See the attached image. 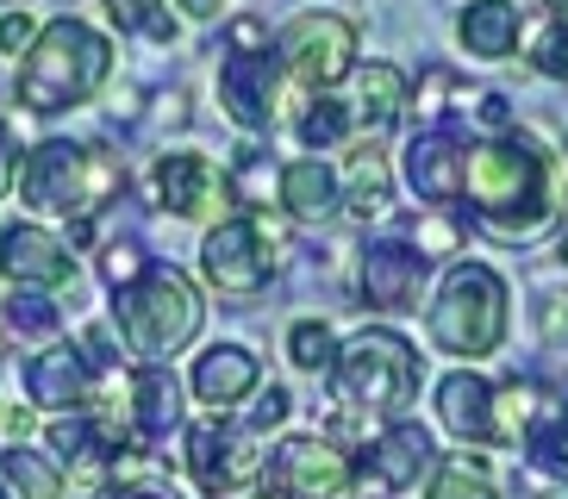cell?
I'll return each mask as SVG.
<instances>
[{
	"label": "cell",
	"mask_w": 568,
	"mask_h": 499,
	"mask_svg": "<svg viewBox=\"0 0 568 499\" xmlns=\"http://www.w3.org/2000/svg\"><path fill=\"white\" fill-rule=\"evenodd\" d=\"M463 194L481 213V225L494 237H537L556 218L550 200V156L531 138L494 132L475 150H463Z\"/></svg>",
	"instance_id": "obj_1"
},
{
	"label": "cell",
	"mask_w": 568,
	"mask_h": 499,
	"mask_svg": "<svg viewBox=\"0 0 568 499\" xmlns=\"http://www.w3.org/2000/svg\"><path fill=\"white\" fill-rule=\"evenodd\" d=\"M113 75V44L106 32H94L88 19H51V26H38L32 50H26V63H19V106L26 113H69V106H88V100L106 88Z\"/></svg>",
	"instance_id": "obj_2"
},
{
	"label": "cell",
	"mask_w": 568,
	"mask_h": 499,
	"mask_svg": "<svg viewBox=\"0 0 568 499\" xmlns=\"http://www.w3.org/2000/svg\"><path fill=\"white\" fill-rule=\"evenodd\" d=\"M201 318L206 306L182 268L151 263L132 287H113V325L138 363H169L175 349H187L201 337Z\"/></svg>",
	"instance_id": "obj_3"
},
{
	"label": "cell",
	"mask_w": 568,
	"mask_h": 499,
	"mask_svg": "<svg viewBox=\"0 0 568 499\" xmlns=\"http://www.w3.org/2000/svg\"><path fill=\"white\" fill-rule=\"evenodd\" d=\"M119 182H125V169H119V156L106 144L44 138L19 163V200L44 218H88Z\"/></svg>",
	"instance_id": "obj_4"
},
{
	"label": "cell",
	"mask_w": 568,
	"mask_h": 499,
	"mask_svg": "<svg viewBox=\"0 0 568 499\" xmlns=\"http://www.w3.org/2000/svg\"><path fill=\"white\" fill-rule=\"evenodd\" d=\"M432 344L444 356L481 363L506 344V282L487 263H456L432 299Z\"/></svg>",
	"instance_id": "obj_5"
},
{
	"label": "cell",
	"mask_w": 568,
	"mask_h": 499,
	"mask_svg": "<svg viewBox=\"0 0 568 499\" xmlns=\"http://www.w3.org/2000/svg\"><path fill=\"white\" fill-rule=\"evenodd\" d=\"M337 399L356 406V413H382V418H400L418 394V349L406 344L400 332H356L351 344L337 349Z\"/></svg>",
	"instance_id": "obj_6"
},
{
	"label": "cell",
	"mask_w": 568,
	"mask_h": 499,
	"mask_svg": "<svg viewBox=\"0 0 568 499\" xmlns=\"http://www.w3.org/2000/svg\"><path fill=\"white\" fill-rule=\"evenodd\" d=\"M287 232L268 213H237L219 218L201 237V275L219 299H256L287 263Z\"/></svg>",
	"instance_id": "obj_7"
},
{
	"label": "cell",
	"mask_w": 568,
	"mask_h": 499,
	"mask_svg": "<svg viewBox=\"0 0 568 499\" xmlns=\"http://www.w3.org/2000/svg\"><path fill=\"white\" fill-rule=\"evenodd\" d=\"M275 57L294 82L306 88H337L356 69V26L344 13H301L287 19L275 38Z\"/></svg>",
	"instance_id": "obj_8"
},
{
	"label": "cell",
	"mask_w": 568,
	"mask_h": 499,
	"mask_svg": "<svg viewBox=\"0 0 568 499\" xmlns=\"http://www.w3.org/2000/svg\"><path fill=\"white\" fill-rule=\"evenodd\" d=\"M263 462L268 456H263V431L256 425H225V413H219V418H206V425L187 431V475L206 493L263 481Z\"/></svg>",
	"instance_id": "obj_9"
},
{
	"label": "cell",
	"mask_w": 568,
	"mask_h": 499,
	"mask_svg": "<svg viewBox=\"0 0 568 499\" xmlns=\"http://www.w3.org/2000/svg\"><path fill=\"white\" fill-rule=\"evenodd\" d=\"M351 481H356V462L325 437H287L263 462V487H275L282 499H344Z\"/></svg>",
	"instance_id": "obj_10"
},
{
	"label": "cell",
	"mask_w": 568,
	"mask_h": 499,
	"mask_svg": "<svg viewBox=\"0 0 568 499\" xmlns=\"http://www.w3.org/2000/svg\"><path fill=\"white\" fill-rule=\"evenodd\" d=\"M282 57L275 50H232L225 63H219V106L232 113V125L244 132H268L275 119H282Z\"/></svg>",
	"instance_id": "obj_11"
},
{
	"label": "cell",
	"mask_w": 568,
	"mask_h": 499,
	"mask_svg": "<svg viewBox=\"0 0 568 499\" xmlns=\"http://www.w3.org/2000/svg\"><path fill=\"white\" fill-rule=\"evenodd\" d=\"M151 200L175 218H213L232 200V182H225V169L213 156H201V150H169L151 169Z\"/></svg>",
	"instance_id": "obj_12"
},
{
	"label": "cell",
	"mask_w": 568,
	"mask_h": 499,
	"mask_svg": "<svg viewBox=\"0 0 568 499\" xmlns=\"http://www.w3.org/2000/svg\"><path fill=\"white\" fill-rule=\"evenodd\" d=\"M75 249L63 237H51L44 225H7L0 232V282L13 287H38V294H63L75 287Z\"/></svg>",
	"instance_id": "obj_13"
},
{
	"label": "cell",
	"mask_w": 568,
	"mask_h": 499,
	"mask_svg": "<svg viewBox=\"0 0 568 499\" xmlns=\"http://www.w3.org/2000/svg\"><path fill=\"white\" fill-rule=\"evenodd\" d=\"M425 275H432V256L406 237H382L363 249V299L382 313H413L425 294Z\"/></svg>",
	"instance_id": "obj_14"
},
{
	"label": "cell",
	"mask_w": 568,
	"mask_h": 499,
	"mask_svg": "<svg viewBox=\"0 0 568 499\" xmlns=\"http://www.w3.org/2000/svg\"><path fill=\"white\" fill-rule=\"evenodd\" d=\"M432 462H437V449L425 425H387L368 444V456L356 462V481L368 493H406V487H418V475H432Z\"/></svg>",
	"instance_id": "obj_15"
},
{
	"label": "cell",
	"mask_w": 568,
	"mask_h": 499,
	"mask_svg": "<svg viewBox=\"0 0 568 499\" xmlns=\"http://www.w3.org/2000/svg\"><path fill=\"white\" fill-rule=\"evenodd\" d=\"M26 399L38 413H88L94 399V363L75 344H44L26 363Z\"/></svg>",
	"instance_id": "obj_16"
},
{
	"label": "cell",
	"mask_w": 568,
	"mask_h": 499,
	"mask_svg": "<svg viewBox=\"0 0 568 499\" xmlns=\"http://www.w3.org/2000/svg\"><path fill=\"white\" fill-rule=\"evenodd\" d=\"M125 394H132V406H125V431L138 437V444H169V431H182V381L169 375V363H144L125 381Z\"/></svg>",
	"instance_id": "obj_17"
},
{
	"label": "cell",
	"mask_w": 568,
	"mask_h": 499,
	"mask_svg": "<svg viewBox=\"0 0 568 499\" xmlns=\"http://www.w3.org/2000/svg\"><path fill=\"white\" fill-rule=\"evenodd\" d=\"M256 387H263V363H256V349H244V344L201 349V363H194V399H201V406L232 413V406L256 399Z\"/></svg>",
	"instance_id": "obj_18"
},
{
	"label": "cell",
	"mask_w": 568,
	"mask_h": 499,
	"mask_svg": "<svg viewBox=\"0 0 568 499\" xmlns=\"http://www.w3.org/2000/svg\"><path fill=\"white\" fill-rule=\"evenodd\" d=\"M400 169H406V182H413V194L425 200V206H437V213H450L456 200H463V150H456V138L418 132L413 144H406Z\"/></svg>",
	"instance_id": "obj_19"
},
{
	"label": "cell",
	"mask_w": 568,
	"mask_h": 499,
	"mask_svg": "<svg viewBox=\"0 0 568 499\" xmlns=\"http://www.w3.org/2000/svg\"><path fill=\"white\" fill-rule=\"evenodd\" d=\"M437 418H444L463 444H500V425H494V381H481L475 368H456V375L437 381Z\"/></svg>",
	"instance_id": "obj_20"
},
{
	"label": "cell",
	"mask_w": 568,
	"mask_h": 499,
	"mask_svg": "<svg viewBox=\"0 0 568 499\" xmlns=\"http://www.w3.org/2000/svg\"><path fill=\"white\" fill-rule=\"evenodd\" d=\"M287 218H301V225H325V218L344 213V182H337L332 163H318V156H301V163L282 169V200H275Z\"/></svg>",
	"instance_id": "obj_21"
},
{
	"label": "cell",
	"mask_w": 568,
	"mask_h": 499,
	"mask_svg": "<svg viewBox=\"0 0 568 499\" xmlns=\"http://www.w3.org/2000/svg\"><path fill=\"white\" fill-rule=\"evenodd\" d=\"M456 38H463L468 57L506 63L518 50V7L513 0H468L463 13H456Z\"/></svg>",
	"instance_id": "obj_22"
},
{
	"label": "cell",
	"mask_w": 568,
	"mask_h": 499,
	"mask_svg": "<svg viewBox=\"0 0 568 499\" xmlns=\"http://www.w3.org/2000/svg\"><path fill=\"white\" fill-rule=\"evenodd\" d=\"M406 100H413V88H406V75L394 63H368L363 69V100H356V125H363L368 138H382L400 125Z\"/></svg>",
	"instance_id": "obj_23"
},
{
	"label": "cell",
	"mask_w": 568,
	"mask_h": 499,
	"mask_svg": "<svg viewBox=\"0 0 568 499\" xmlns=\"http://www.w3.org/2000/svg\"><path fill=\"white\" fill-rule=\"evenodd\" d=\"M0 481L13 487L19 499H63V468L44 456V449H26L13 437V449H0Z\"/></svg>",
	"instance_id": "obj_24"
},
{
	"label": "cell",
	"mask_w": 568,
	"mask_h": 499,
	"mask_svg": "<svg viewBox=\"0 0 568 499\" xmlns=\"http://www.w3.org/2000/svg\"><path fill=\"white\" fill-rule=\"evenodd\" d=\"M344 206L356 218H382L387 213V194H394V175H387V156L382 150H356L351 169H344Z\"/></svg>",
	"instance_id": "obj_25"
},
{
	"label": "cell",
	"mask_w": 568,
	"mask_h": 499,
	"mask_svg": "<svg viewBox=\"0 0 568 499\" xmlns=\"http://www.w3.org/2000/svg\"><path fill=\"white\" fill-rule=\"evenodd\" d=\"M225 182H232V200H244V213H268V206L282 200V169L251 144L237 150V163L225 169Z\"/></svg>",
	"instance_id": "obj_26"
},
{
	"label": "cell",
	"mask_w": 568,
	"mask_h": 499,
	"mask_svg": "<svg viewBox=\"0 0 568 499\" xmlns=\"http://www.w3.org/2000/svg\"><path fill=\"white\" fill-rule=\"evenodd\" d=\"M0 313H7V332H13L19 344H51L57 325H63V306H57L51 294H38V287H19Z\"/></svg>",
	"instance_id": "obj_27"
},
{
	"label": "cell",
	"mask_w": 568,
	"mask_h": 499,
	"mask_svg": "<svg viewBox=\"0 0 568 499\" xmlns=\"http://www.w3.org/2000/svg\"><path fill=\"white\" fill-rule=\"evenodd\" d=\"M525 449H531V462L544 468L550 481H568V413L562 406H544V413L531 418Z\"/></svg>",
	"instance_id": "obj_28"
},
{
	"label": "cell",
	"mask_w": 568,
	"mask_h": 499,
	"mask_svg": "<svg viewBox=\"0 0 568 499\" xmlns=\"http://www.w3.org/2000/svg\"><path fill=\"white\" fill-rule=\"evenodd\" d=\"M425 499H500V487H494L481 456H450V462H437Z\"/></svg>",
	"instance_id": "obj_29"
},
{
	"label": "cell",
	"mask_w": 568,
	"mask_h": 499,
	"mask_svg": "<svg viewBox=\"0 0 568 499\" xmlns=\"http://www.w3.org/2000/svg\"><path fill=\"white\" fill-rule=\"evenodd\" d=\"M44 444H51V456L57 462H82V456H94V449H106V437H101V418L94 413H69V418H51L44 425ZM113 456V449H106Z\"/></svg>",
	"instance_id": "obj_30"
},
{
	"label": "cell",
	"mask_w": 568,
	"mask_h": 499,
	"mask_svg": "<svg viewBox=\"0 0 568 499\" xmlns=\"http://www.w3.org/2000/svg\"><path fill=\"white\" fill-rule=\"evenodd\" d=\"M287 363L301 368V375H325L337 363V337L325 318H301L294 332H287Z\"/></svg>",
	"instance_id": "obj_31"
},
{
	"label": "cell",
	"mask_w": 568,
	"mask_h": 499,
	"mask_svg": "<svg viewBox=\"0 0 568 499\" xmlns=\"http://www.w3.org/2000/svg\"><path fill=\"white\" fill-rule=\"evenodd\" d=\"M106 19H113L119 32H144L151 44L175 38V19L163 13V0H106Z\"/></svg>",
	"instance_id": "obj_32"
},
{
	"label": "cell",
	"mask_w": 568,
	"mask_h": 499,
	"mask_svg": "<svg viewBox=\"0 0 568 499\" xmlns=\"http://www.w3.org/2000/svg\"><path fill=\"white\" fill-rule=\"evenodd\" d=\"M351 125H356V113L344 106V100H318V106L301 113V138L313 150H337L344 138H351Z\"/></svg>",
	"instance_id": "obj_33"
},
{
	"label": "cell",
	"mask_w": 568,
	"mask_h": 499,
	"mask_svg": "<svg viewBox=\"0 0 568 499\" xmlns=\"http://www.w3.org/2000/svg\"><path fill=\"white\" fill-rule=\"evenodd\" d=\"M144 268H151V249H138L132 237H113V244L101 249V282L106 287H132Z\"/></svg>",
	"instance_id": "obj_34"
},
{
	"label": "cell",
	"mask_w": 568,
	"mask_h": 499,
	"mask_svg": "<svg viewBox=\"0 0 568 499\" xmlns=\"http://www.w3.org/2000/svg\"><path fill=\"white\" fill-rule=\"evenodd\" d=\"M450 88H456L450 69H425V82L413 88V100H406V106H418V119H432V125H437V119L450 113V100H444Z\"/></svg>",
	"instance_id": "obj_35"
},
{
	"label": "cell",
	"mask_w": 568,
	"mask_h": 499,
	"mask_svg": "<svg viewBox=\"0 0 568 499\" xmlns=\"http://www.w3.org/2000/svg\"><path fill=\"white\" fill-rule=\"evenodd\" d=\"M531 69L537 75H550V82H568V19L544 32V44L531 50Z\"/></svg>",
	"instance_id": "obj_36"
},
{
	"label": "cell",
	"mask_w": 568,
	"mask_h": 499,
	"mask_svg": "<svg viewBox=\"0 0 568 499\" xmlns=\"http://www.w3.org/2000/svg\"><path fill=\"white\" fill-rule=\"evenodd\" d=\"M413 244L425 256H450L463 244V232H456V218H413Z\"/></svg>",
	"instance_id": "obj_37"
},
{
	"label": "cell",
	"mask_w": 568,
	"mask_h": 499,
	"mask_svg": "<svg viewBox=\"0 0 568 499\" xmlns=\"http://www.w3.org/2000/svg\"><path fill=\"white\" fill-rule=\"evenodd\" d=\"M287 413H294V399H287V387H268L263 399H256V413H251V425L256 431H275V425H287Z\"/></svg>",
	"instance_id": "obj_38"
},
{
	"label": "cell",
	"mask_w": 568,
	"mask_h": 499,
	"mask_svg": "<svg viewBox=\"0 0 568 499\" xmlns=\"http://www.w3.org/2000/svg\"><path fill=\"white\" fill-rule=\"evenodd\" d=\"M32 38H38L32 13H0V50H7V57H19V50H32Z\"/></svg>",
	"instance_id": "obj_39"
},
{
	"label": "cell",
	"mask_w": 568,
	"mask_h": 499,
	"mask_svg": "<svg viewBox=\"0 0 568 499\" xmlns=\"http://www.w3.org/2000/svg\"><path fill=\"white\" fill-rule=\"evenodd\" d=\"M475 125H481V132H506V125H513V100L506 94H475Z\"/></svg>",
	"instance_id": "obj_40"
},
{
	"label": "cell",
	"mask_w": 568,
	"mask_h": 499,
	"mask_svg": "<svg viewBox=\"0 0 568 499\" xmlns=\"http://www.w3.org/2000/svg\"><path fill=\"white\" fill-rule=\"evenodd\" d=\"M13 182H19V150H13V132L0 125V200L13 194Z\"/></svg>",
	"instance_id": "obj_41"
},
{
	"label": "cell",
	"mask_w": 568,
	"mask_h": 499,
	"mask_svg": "<svg viewBox=\"0 0 568 499\" xmlns=\"http://www.w3.org/2000/svg\"><path fill=\"white\" fill-rule=\"evenodd\" d=\"M232 44H237V50H263V44H268L263 19H232Z\"/></svg>",
	"instance_id": "obj_42"
},
{
	"label": "cell",
	"mask_w": 568,
	"mask_h": 499,
	"mask_svg": "<svg viewBox=\"0 0 568 499\" xmlns=\"http://www.w3.org/2000/svg\"><path fill=\"white\" fill-rule=\"evenodd\" d=\"M175 7H182V19H219V7H225V0H175Z\"/></svg>",
	"instance_id": "obj_43"
},
{
	"label": "cell",
	"mask_w": 568,
	"mask_h": 499,
	"mask_svg": "<svg viewBox=\"0 0 568 499\" xmlns=\"http://www.w3.org/2000/svg\"><path fill=\"white\" fill-rule=\"evenodd\" d=\"M213 499H282L275 487H219Z\"/></svg>",
	"instance_id": "obj_44"
},
{
	"label": "cell",
	"mask_w": 568,
	"mask_h": 499,
	"mask_svg": "<svg viewBox=\"0 0 568 499\" xmlns=\"http://www.w3.org/2000/svg\"><path fill=\"white\" fill-rule=\"evenodd\" d=\"M106 499H175V493H163V487H113Z\"/></svg>",
	"instance_id": "obj_45"
},
{
	"label": "cell",
	"mask_w": 568,
	"mask_h": 499,
	"mask_svg": "<svg viewBox=\"0 0 568 499\" xmlns=\"http://www.w3.org/2000/svg\"><path fill=\"white\" fill-rule=\"evenodd\" d=\"M7 431L26 437V431H32V413H19V406H13V413H7Z\"/></svg>",
	"instance_id": "obj_46"
},
{
	"label": "cell",
	"mask_w": 568,
	"mask_h": 499,
	"mask_svg": "<svg viewBox=\"0 0 568 499\" xmlns=\"http://www.w3.org/2000/svg\"><path fill=\"white\" fill-rule=\"evenodd\" d=\"M544 7H550L556 19H568V0H544Z\"/></svg>",
	"instance_id": "obj_47"
},
{
	"label": "cell",
	"mask_w": 568,
	"mask_h": 499,
	"mask_svg": "<svg viewBox=\"0 0 568 499\" xmlns=\"http://www.w3.org/2000/svg\"><path fill=\"white\" fill-rule=\"evenodd\" d=\"M0 344H7V313H0Z\"/></svg>",
	"instance_id": "obj_48"
},
{
	"label": "cell",
	"mask_w": 568,
	"mask_h": 499,
	"mask_svg": "<svg viewBox=\"0 0 568 499\" xmlns=\"http://www.w3.org/2000/svg\"><path fill=\"white\" fill-rule=\"evenodd\" d=\"M0 431H7V406H0Z\"/></svg>",
	"instance_id": "obj_49"
},
{
	"label": "cell",
	"mask_w": 568,
	"mask_h": 499,
	"mask_svg": "<svg viewBox=\"0 0 568 499\" xmlns=\"http://www.w3.org/2000/svg\"><path fill=\"white\" fill-rule=\"evenodd\" d=\"M0 499H7V487H0Z\"/></svg>",
	"instance_id": "obj_50"
},
{
	"label": "cell",
	"mask_w": 568,
	"mask_h": 499,
	"mask_svg": "<svg viewBox=\"0 0 568 499\" xmlns=\"http://www.w3.org/2000/svg\"><path fill=\"white\" fill-rule=\"evenodd\" d=\"M562 413H568V406H562Z\"/></svg>",
	"instance_id": "obj_51"
}]
</instances>
